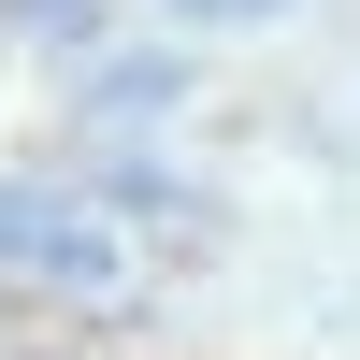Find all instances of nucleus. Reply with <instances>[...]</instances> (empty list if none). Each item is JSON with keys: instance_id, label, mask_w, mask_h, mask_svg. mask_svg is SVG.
<instances>
[{"instance_id": "1", "label": "nucleus", "mask_w": 360, "mask_h": 360, "mask_svg": "<svg viewBox=\"0 0 360 360\" xmlns=\"http://www.w3.org/2000/svg\"><path fill=\"white\" fill-rule=\"evenodd\" d=\"M0 259H15V274H58V288H101V231H86L72 202H44V188L0 202Z\"/></svg>"}]
</instances>
